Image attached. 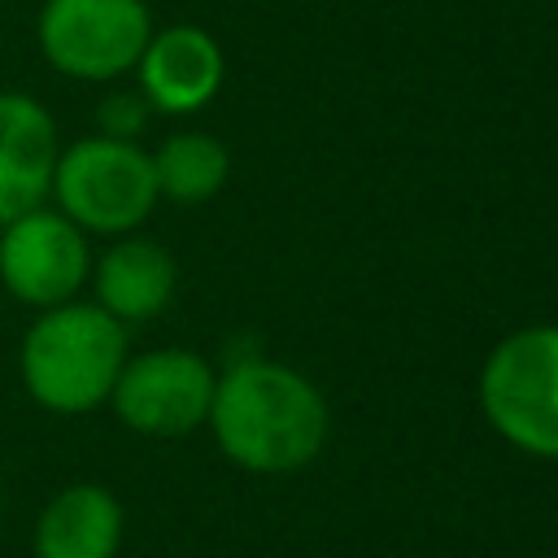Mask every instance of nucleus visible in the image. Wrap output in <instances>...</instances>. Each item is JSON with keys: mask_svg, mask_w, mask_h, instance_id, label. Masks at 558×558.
Segmentation results:
<instances>
[{"mask_svg": "<svg viewBox=\"0 0 558 558\" xmlns=\"http://www.w3.org/2000/svg\"><path fill=\"white\" fill-rule=\"evenodd\" d=\"M92 275L87 231L74 227L61 209H26L0 227V279L26 305L74 301Z\"/></svg>", "mask_w": 558, "mask_h": 558, "instance_id": "nucleus-7", "label": "nucleus"}, {"mask_svg": "<svg viewBox=\"0 0 558 558\" xmlns=\"http://www.w3.org/2000/svg\"><path fill=\"white\" fill-rule=\"evenodd\" d=\"M57 157L61 148L52 113L31 96L0 92V227L44 205Z\"/></svg>", "mask_w": 558, "mask_h": 558, "instance_id": "nucleus-9", "label": "nucleus"}, {"mask_svg": "<svg viewBox=\"0 0 558 558\" xmlns=\"http://www.w3.org/2000/svg\"><path fill=\"white\" fill-rule=\"evenodd\" d=\"M122 545V506L100 484L61 488L35 523V558H113Z\"/></svg>", "mask_w": 558, "mask_h": 558, "instance_id": "nucleus-11", "label": "nucleus"}, {"mask_svg": "<svg viewBox=\"0 0 558 558\" xmlns=\"http://www.w3.org/2000/svg\"><path fill=\"white\" fill-rule=\"evenodd\" d=\"M140 96L161 113H196L222 87L227 61L209 31L201 26H166L148 35L140 61Z\"/></svg>", "mask_w": 558, "mask_h": 558, "instance_id": "nucleus-8", "label": "nucleus"}, {"mask_svg": "<svg viewBox=\"0 0 558 558\" xmlns=\"http://www.w3.org/2000/svg\"><path fill=\"white\" fill-rule=\"evenodd\" d=\"M52 196L74 227L96 235H126L157 205L153 157L135 140L118 135L78 140L57 157Z\"/></svg>", "mask_w": 558, "mask_h": 558, "instance_id": "nucleus-4", "label": "nucleus"}, {"mask_svg": "<svg viewBox=\"0 0 558 558\" xmlns=\"http://www.w3.org/2000/svg\"><path fill=\"white\" fill-rule=\"evenodd\" d=\"M144 113H148V100L144 96H131V92H118L100 105V126L105 135H118V140H131L140 126H144Z\"/></svg>", "mask_w": 558, "mask_h": 558, "instance_id": "nucleus-13", "label": "nucleus"}, {"mask_svg": "<svg viewBox=\"0 0 558 558\" xmlns=\"http://www.w3.org/2000/svg\"><path fill=\"white\" fill-rule=\"evenodd\" d=\"M153 174H157V196L179 205H201L222 192L231 174V153L222 140L205 131H179L153 153Z\"/></svg>", "mask_w": 558, "mask_h": 558, "instance_id": "nucleus-12", "label": "nucleus"}, {"mask_svg": "<svg viewBox=\"0 0 558 558\" xmlns=\"http://www.w3.org/2000/svg\"><path fill=\"white\" fill-rule=\"evenodd\" d=\"M96 305L118 323H144L174 296V257L144 235H122L92 270Z\"/></svg>", "mask_w": 558, "mask_h": 558, "instance_id": "nucleus-10", "label": "nucleus"}, {"mask_svg": "<svg viewBox=\"0 0 558 558\" xmlns=\"http://www.w3.org/2000/svg\"><path fill=\"white\" fill-rule=\"evenodd\" d=\"M214 371L192 349H153L126 357L109 392L118 418L140 436H187L209 418Z\"/></svg>", "mask_w": 558, "mask_h": 558, "instance_id": "nucleus-6", "label": "nucleus"}, {"mask_svg": "<svg viewBox=\"0 0 558 558\" xmlns=\"http://www.w3.org/2000/svg\"><path fill=\"white\" fill-rule=\"evenodd\" d=\"M480 410L506 445L558 462V323L519 327L493 344L480 371Z\"/></svg>", "mask_w": 558, "mask_h": 558, "instance_id": "nucleus-3", "label": "nucleus"}, {"mask_svg": "<svg viewBox=\"0 0 558 558\" xmlns=\"http://www.w3.org/2000/svg\"><path fill=\"white\" fill-rule=\"evenodd\" d=\"M153 17L144 0H48L39 9V48L70 78H118L135 70Z\"/></svg>", "mask_w": 558, "mask_h": 558, "instance_id": "nucleus-5", "label": "nucleus"}, {"mask_svg": "<svg viewBox=\"0 0 558 558\" xmlns=\"http://www.w3.org/2000/svg\"><path fill=\"white\" fill-rule=\"evenodd\" d=\"M218 449L257 475H288L327 445V401L292 366L270 357H240L214 379L209 418Z\"/></svg>", "mask_w": 558, "mask_h": 558, "instance_id": "nucleus-1", "label": "nucleus"}, {"mask_svg": "<svg viewBox=\"0 0 558 558\" xmlns=\"http://www.w3.org/2000/svg\"><path fill=\"white\" fill-rule=\"evenodd\" d=\"M122 362V323L87 301L48 305L22 340V384L52 414H87L105 405Z\"/></svg>", "mask_w": 558, "mask_h": 558, "instance_id": "nucleus-2", "label": "nucleus"}]
</instances>
